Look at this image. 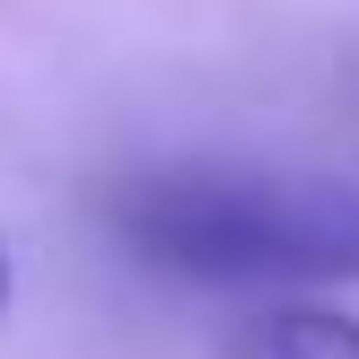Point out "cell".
I'll list each match as a JSON object with an SVG mask.
<instances>
[{
  "instance_id": "obj_1",
  "label": "cell",
  "mask_w": 359,
  "mask_h": 359,
  "mask_svg": "<svg viewBox=\"0 0 359 359\" xmlns=\"http://www.w3.org/2000/svg\"><path fill=\"white\" fill-rule=\"evenodd\" d=\"M105 210L132 255L184 280H359L351 175L167 167V175H132Z\"/></svg>"
},
{
  "instance_id": "obj_2",
  "label": "cell",
  "mask_w": 359,
  "mask_h": 359,
  "mask_svg": "<svg viewBox=\"0 0 359 359\" xmlns=\"http://www.w3.org/2000/svg\"><path fill=\"white\" fill-rule=\"evenodd\" d=\"M255 359H359V316H333V307H290L263 325Z\"/></svg>"
},
{
  "instance_id": "obj_3",
  "label": "cell",
  "mask_w": 359,
  "mask_h": 359,
  "mask_svg": "<svg viewBox=\"0 0 359 359\" xmlns=\"http://www.w3.org/2000/svg\"><path fill=\"white\" fill-rule=\"evenodd\" d=\"M0 307H9V255H0Z\"/></svg>"
}]
</instances>
